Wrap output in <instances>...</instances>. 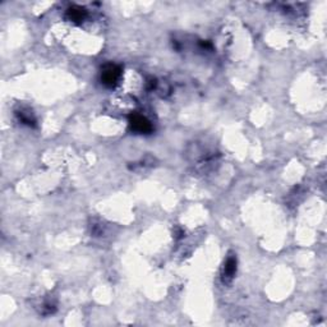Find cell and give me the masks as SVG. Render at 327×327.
Here are the masks:
<instances>
[{"label": "cell", "instance_id": "7a4b0ae2", "mask_svg": "<svg viewBox=\"0 0 327 327\" xmlns=\"http://www.w3.org/2000/svg\"><path fill=\"white\" fill-rule=\"evenodd\" d=\"M131 127L132 129L137 133H148L151 132L152 127L150 124V121L143 118L142 115H135V117L131 119Z\"/></svg>", "mask_w": 327, "mask_h": 327}, {"label": "cell", "instance_id": "6da1fadb", "mask_svg": "<svg viewBox=\"0 0 327 327\" xmlns=\"http://www.w3.org/2000/svg\"><path fill=\"white\" fill-rule=\"evenodd\" d=\"M120 77V68L117 66H107L103 72V82L109 87H113Z\"/></svg>", "mask_w": 327, "mask_h": 327}, {"label": "cell", "instance_id": "3957f363", "mask_svg": "<svg viewBox=\"0 0 327 327\" xmlns=\"http://www.w3.org/2000/svg\"><path fill=\"white\" fill-rule=\"evenodd\" d=\"M235 271H237V259L234 257H230L225 263L224 267V277L226 279H231L234 276Z\"/></svg>", "mask_w": 327, "mask_h": 327}]
</instances>
